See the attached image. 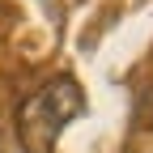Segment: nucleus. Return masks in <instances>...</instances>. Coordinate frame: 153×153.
Returning <instances> with one entry per match:
<instances>
[{
	"label": "nucleus",
	"mask_w": 153,
	"mask_h": 153,
	"mask_svg": "<svg viewBox=\"0 0 153 153\" xmlns=\"http://www.w3.org/2000/svg\"><path fill=\"white\" fill-rule=\"evenodd\" d=\"M85 111V94L72 76H51L43 89H34L30 98L17 106V136H22L26 153H51L60 140L64 123H72Z\"/></svg>",
	"instance_id": "f257e3e1"
},
{
	"label": "nucleus",
	"mask_w": 153,
	"mask_h": 153,
	"mask_svg": "<svg viewBox=\"0 0 153 153\" xmlns=\"http://www.w3.org/2000/svg\"><path fill=\"white\" fill-rule=\"evenodd\" d=\"M136 123L140 128H153V85L140 94V102H136Z\"/></svg>",
	"instance_id": "f03ea898"
}]
</instances>
